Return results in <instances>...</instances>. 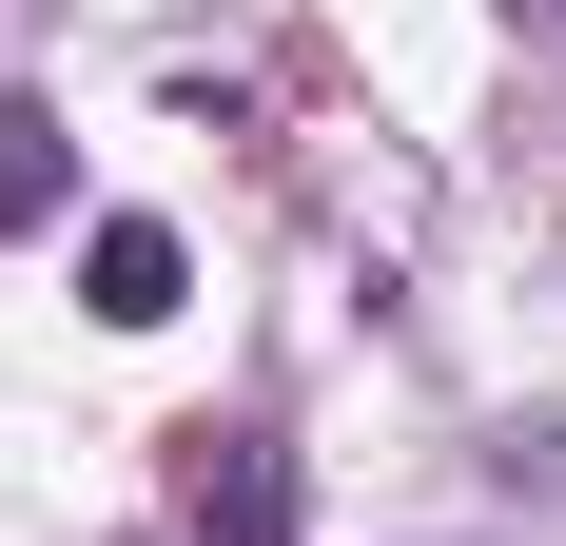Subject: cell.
I'll return each mask as SVG.
<instances>
[{
	"label": "cell",
	"mask_w": 566,
	"mask_h": 546,
	"mask_svg": "<svg viewBox=\"0 0 566 546\" xmlns=\"http://www.w3.org/2000/svg\"><path fill=\"white\" fill-rule=\"evenodd\" d=\"M176 546H293V449L274 430H176Z\"/></svg>",
	"instance_id": "obj_1"
},
{
	"label": "cell",
	"mask_w": 566,
	"mask_h": 546,
	"mask_svg": "<svg viewBox=\"0 0 566 546\" xmlns=\"http://www.w3.org/2000/svg\"><path fill=\"white\" fill-rule=\"evenodd\" d=\"M176 273H196V254H176V216H98V234H78V313L157 332V313H176Z\"/></svg>",
	"instance_id": "obj_2"
},
{
	"label": "cell",
	"mask_w": 566,
	"mask_h": 546,
	"mask_svg": "<svg viewBox=\"0 0 566 546\" xmlns=\"http://www.w3.org/2000/svg\"><path fill=\"white\" fill-rule=\"evenodd\" d=\"M40 216H59V117L0 98V234H40Z\"/></svg>",
	"instance_id": "obj_3"
}]
</instances>
